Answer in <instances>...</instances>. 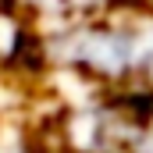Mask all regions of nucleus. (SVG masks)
Returning <instances> with one entry per match:
<instances>
[{
  "label": "nucleus",
  "mask_w": 153,
  "mask_h": 153,
  "mask_svg": "<svg viewBox=\"0 0 153 153\" xmlns=\"http://www.w3.org/2000/svg\"><path fill=\"white\" fill-rule=\"evenodd\" d=\"M68 57L96 78L153 82V22H111L82 29L68 46Z\"/></svg>",
  "instance_id": "nucleus-1"
}]
</instances>
